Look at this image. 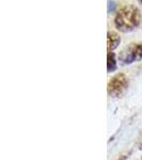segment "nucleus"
Masks as SVG:
<instances>
[{"instance_id": "1", "label": "nucleus", "mask_w": 142, "mask_h": 160, "mask_svg": "<svg viewBox=\"0 0 142 160\" xmlns=\"http://www.w3.org/2000/svg\"><path fill=\"white\" fill-rule=\"evenodd\" d=\"M141 24L140 10L134 4L123 6L118 11L114 18V26L122 32H128L136 29Z\"/></svg>"}, {"instance_id": "2", "label": "nucleus", "mask_w": 142, "mask_h": 160, "mask_svg": "<svg viewBox=\"0 0 142 160\" xmlns=\"http://www.w3.org/2000/svg\"><path fill=\"white\" fill-rule=\"evenodd\" d=\"M128 88V78L125 74L119 73L112 77L108 82V94L109 96L119 98L126 92Z\"/></svg>"}, {"instance_id": "3", "label": "nucleus", "mask_w": 142, "mask_h": 160, "mask_svg": "<svg viewBox=\"0 0 142 160\" xmlns=\"http://www.w3.org/2000/svg\"><path fill=\"white\" fill-rule=\"evenodd\" d=\"M142 60V44L131 43L126 46L119 55V61L122 65L131 64L136 61Z\"/></svg>"}, {"instance_id": "4", "label": "nucleus", "mask_w": 142, "mask_h": 160, "mask_svg": "<svg viewBox=\"0 0 142 160\" xmlns=\"http://www.w3.org/2000/svg\"><path fill=\"white\" fill-rule=\"evenodd\" d=\"M121 43V38L115 31H109L107 37V46H108V51L111 52L112 50H114L115 48L119 46V44Z\"/></svg>"}, {"instance_id": "5", "label": "nucleus", "mask_w": 142, "mask_h": 160, "mask_svg": "<svg viewBox=\"0 0 142 160\" xmlns=\"http://www.w3.org/2000/svg\"><path fill=\"white\" fill-rule=\"evenodd\" d=\"M117 69V61H115V56L113 52H108L107 57V72L112 73Z\"/></svg>"}, {"instance_id": "6", "label": "nucleus", "mask_w": 142, "mask_h": 160, "mask_svg": "<svg viewBox=\"0 0 142 160\" xmlns=\"http://www.w3.org/2000/svg\"><path fill=\"white\" fill-rule=\"evenodd\" d=\"M140 3H141V4H142V1H140Z\"/></svg>"}]
</instances>
